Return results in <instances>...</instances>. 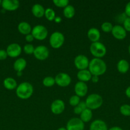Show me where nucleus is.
<instances>
[{
	"label": "nucleus",
	"instance_id": "9b49d317",
	"mask_svg": "<svg viewBox=\"0 0 130 130\" xmlns=\"http://www.w3.org/2000/svg\"><path fill=\"white\" fill-rule=\"evenodd\" d=\"M6 51L8 57L11 58H16L21 54L22 47L18 43H11L8 46Z\"/></svg>",
	"mask_w": 130,
	"mask_h": 130
},
{
	"label": "nucleus",
	"instance_id": "5701e85b",
	"mask_svg": "<svg viewBox=\"0 0 130 130\" xmlns=\"http://www.w3.org/2000/svg\"><path fill=\"white\" fill-rule=\"evenodd\" d=\"M3 85L5 88L9 90H13L14 89H16L18 86L16 80L11 77H6L4 79Z\"/></svg>",
	"mask_w": 130,
	"mask_h": 130
},
{
	"label": "nucleus",
	"instance_id": "aec40b11",
	"mask_svg": "<svg viewBox=\"0 0 130 130\" xmlns=\"http://www.w3.org/2000/svg\"><path fill=\"white\" fill-rule=\"evenodd\" d=\"M117 69L121 74H126L129 69V63L126 59H121L117 63Z\"/></svg>",
	"mask_w": 130,
	"mask_h": 130
},
{
	"label": "nucleus",
	"instance_id": "79ce46f5",
	"mask_svg": "<svg viewBox=\"0 0 130 130\" xmlns=\"http://www.w3.org/2000/svg\"><path fill=\"white\" fill-rule=\"evenodd\" d=\"M108 130H123L122 128H121L119 126H113L112 128H110Z\"/></svg>",
	"mask_w": 130,
	"mask_h": 130
},
{
	"label": "nucleus",
	"instance_id": "4be33fe9",
	"mask_svg": "<svg viewBox=\"0 0 130 130\" xmlns=\"http://www.w3.org/2000/svg\"><path fill=\"white\" fill-rule=\"evenodd\" d=\"M27 66V62L24 58H19L14 62V69L17 72H22Z\"/></svg>",
	"mask_w": 130,
	"mask_h": 130
},
{
	"label": "nucleus",
	"instance_id": "9d476101",
	"mask_svg": "<svg viewBox=\"0 0 130 130\" xmlns=\"http://www.w3.org/2000/svg\"><path fill=\"white\" fill-rule=\"evenodd\" d=\"M50 54L48 48L45 45L37 46L34 48V57L39 60H45L48 57Z\"/></svg>",
	"mask_w": 130,
	"mask_h": 130
},
{
	"label": "nucleus",
	"instance_id": "20e7f679",
	"mask_svg": "<svg viewBox=\"0 0 130 130\" xmlns=\"http://www.w3.org/2000/svg\"><path fill=\"white\" fill-rule=\"evenodd\" d=\"M90 52L94 58H101L107 53V48L105 45L101 42H95L92 43L90 46Z\"/></svg>",
	"mask_w": 130,
	"mask_h": 130
},
{
	"label": "nucleus",
	"instance_id": "473e14b6",
	"mask_svg": "<svg viewBox=\"0 0 130 130\" xmlns=\"http://www.w3.org/2000/svg\"><path fill=\"white\" fill-rule=\"evenodd\" d=\"M53 3L56 6L64 8L69 5L68 0H53Z\"/></svg>",
	"mask_w": 130,
	"mask_h": 130
},
{
	"label": "nucleus",
	"instance_id": "a19ab883",
	"mask_svg": "<svg viewBox=\"0 0 130 130\" xmlns=\"http://www.w3.org/2000/svg\"><path fill=\"white\" fill-rule=\"evenodd\" d=\"M61 20H62V19H61V17H60L59 16H56V18L54 19L55 22L56 23H60L61 22Z\"/></svg>",
	"mask_w": 130,
	"mask_h": 130
},
{
	"label": "nucleus",
	"instance_id": "37998d69",
	"mask_svg": "<svg viewBox=\"0 0 130 130\" xmlns=\"http://www.w3.org/2000/svg\"><path fill=\"white\" fill-rule=\"evenodd\" d=\"M17 76H22V72H17Z\"/></svg>",
	"mask_w": 130,
	"mask_h": 130
},
{
	"label": "nucleus",
	"instance_id": "423d86ee",
	"mask_svg": "<svg viewBox=\"0 0 130 130\" xmlns=\"http://www.w3.org/2000/svg\"><path fill=\"white\" fill-rule=\"evenodd\" d=\"M48 33L47 28L41 24L35 25L31 30V34L33 36L34 39L40 41L45 39L48 36Z\"/></svg>",
	"mask_w": 130,
	"mask_h": 130
},
{
	"label": "nucleus",
	"instance_id": "ddd939ff",
	"mask_svg": "<svg viewBox=\"0 0 130 130\" xmlns=\"http://www.w3.org/2000/svg\"><path fill=\"white\" fill-rule=\"evenodd\" d=\"M112 34L115 39L119 40H122L125 39L127 36V32L125 30L123 26L121 25H113L112 30Z\"/></svg>",
	"mask_w": 130,
	"mask_h": 130
},
{
	"label": "nucleus",
	"instance_id": "2eb2a0df",
	"mask_svg": "<svg viewBox=\"0 0 130 130\" xmlns=\"http://www.w3.org/2000/svg\"><path fill=\"white\" fill-rule=\"evenodd\" d=\"M1 6L5 11H15L19 8L20 3L18 0H3Z\"/></svg>",
	"mask_w": 130,
	"mask_h": 130
},
{
	"label": "nucleus",
	"instance_id": "6ab92c4d",
	"mask_svg": "<svg viewBox=\"0 0 130 130\" xmlns=\"http://www.w3.org/2000/svg\"><path fill=\"white\" fill-rule=\"evenodd\" d=\"M77 76L78 79L79 81H82V82L86 83L90 81L91 79L92 74L88 69H84V70H80L79 71L77 72Z\"/></svg>",
	"mask_w": 130,
	"mask_h": 130
},
{
	"label": "nucleus",
	"instance_id": "bb28decb",
	"mask_svg": "<svg viewBox=\"0 0 130 130\" xmlns=\"http://www.w3.org/2000/svg\"><path fill=\"white\" fill-rule=\"evenodd\" d=\"M87 108L86 104L85 101H80V103L76 106H75L73 109V112L75 114L80 115L84 110Z\"/></svg>",
	"mask_w": 130,
	"mask_h": 130
},
{
	"label": "nucleus",
	"instance_id": "7ed1b4c3",
	"mask_svg": "<svg viewBox=\"0 0 130 130\" xmlns=\"http://www.w3.org/2000/svg\"><path fill=\"white\" fill-rule=\"evenodd\" d=\"M85 104L87 108L90 110H96L99 109L103 105V100L100 95L97 93H92L88 95L85 99Z\"/></svg>",
	"mask_w": 130,
	"mask_h": 130
},
{
	"label": "nucleus",
	"instance_id": "49530a36",
	"mask_svg": "<svg viewBox=\"0 0 130 130\" xmlns=\"http://www.w3.org/2000/svg\"><path fill=\"white\" fill-rule=\"evenodd\" d=\"M1 4H2V1H1V0H0V6L1 5Z\"/></svg>",
	"mask_w": 130,
	"mask_h": 130
},
{
	"label": "nucleus",
	"instance_id": "7c9ffc66",
	"mask_svg": "<svg viewBox=\"0 0 130 130\" xmlns=\"http://www.w3.org/2000/svg\"><path fill=\"white\" fill-rule=\"evenodd\" d=\"M80 102V98L77 95H72L69 99V104L70 105L75 107V106L78 105Z\"/></svg>",
	"mask_w": 130,
	"mask_h": 130
},
{
	"label": "nucleus",
	"instance_id": "dca6fc26",
	"mask_svg": "<svg viewBox=\"0 0 130 130\" xmlns=\"http://www.w3.org/2000/svg\"><path fill=\"white\" fill-rule=\"evenodd\" d=\"M87 37L92 43L99 41L101 37L100 31L96 27H91L88 30Z\"/></svg>",
	"mask_w": 130,
	"mask_h": 130
},
{
	"label": "nucleus",
	"instance_id": "6e6552de",
	"mask_svg": "<svg viewBox=\"0 0 130 130\" xmlns=\"http://www.w3.org/2000/svg\"><path fill=\"white\" fill-rule=\"evenodd\" d=\"M55 81L60 87H66L71 82V78L70 75L65 72H59L55 76Z\"/></svg>",
	"mask_w": 130,
	"mask_h": 130
},
{
	"label": "nucleus",
	"instance_id": "f257e3e1",
	"mask_svg": "<svg viewBox=\"0 0 130 130\" xmlns=\"http://www.w3.org/2000/svg\"><path fill=\"white\" fill-rule=\"evenodd\" d=\"M107 69V64L101 58H94L89 62L88 70L92 76H101L105 73Z\"/></svg>",
	"mask_w": 130,
	"mask_h": 130
},
{
	"label": "nucleus",
	"instance_id": "c03bdc74",
	"mask_svg": "<svg viewBox=\"0 0 130 130\" xmlns=\"http://www.w3.org/2000/svg\"><path fill=\"white\" fill-rule=\"evenodd\" d=\"M57 130H67V129H66V128H64V127H60V128H59Z\"/></svg>",
	"mask_w": 130,
	"mask_h": 130
},
{
	"label": "nucleus",
	"instance_id": "72a5a7b5",
	"mask_svg": "<svg viewBox=\"0 0 130 130\" xmlns=\"http://www.w3.org/2000/svg\"><path fill=\"white\" fill-rule=\"evenodd\" d=\"M122 24H123V27L124 28L126 32H130V17L126 18Z\"/></svg>",
	"mask_w": 130,
	"mask_h": 130
},
{
	"label": "nucleus",
	"instance_id": "a211bd4d",
	"mask_svg": "<svg viewBox=\"0 0 130 130\" xmlns=\"http://www.w3.org/2000/svg\"><path fill=\"white\" fill-rule=\"evenodd\" d=\"M45 9L41 4L36 3L33 5L31 11L33 15L37 18H42L45 15Z\"/></svg>",
	"mask_w": 130,
	"mask_h": 130
},
{
	"label": "nucleus",
	"instance_id": "c85d7f7f",
	"mask_svg": "<svg viewBox=\"0 0 130 130\" xmlns=\"http://www.w3.org/2000/svg\"><path fill=\"white\" fill-rule=\"evenodd\" d=\"M119 111L122 116L126 117L130 116V105L123 104L119 108Z\"/></svg>",
	"mask_w": 130,
	"mask_h": 130
},
{
	"label": "nucleus",
	"instance_id": "f03ea898",
	"mask_svg": "<svg viewBox=\"0 0 130 130\" xmlns=\"http://www.w3.org/2000/svg\"><path fill=\"white\" fill-rule=\"evenodd\" d=\"M16 95L22 100H27L33 95L34 92L33 86L29 82H22L16 88Z\"/></svg>",
	"mask_w": 130,
	"mask_h": 130
},
{
	"label": "nucleus",
	"instance_id": "b1692460",
	"mask_svg": "<svg viewBox=\"0 0 130 130\" xmlns=\"http://www.w3.org/2000/svg\"><path fill=\"white\" fill-rule=\"evenodd\" d=\"M80 119L84 122V123H88L91 120L92 118H93V112L92 110L86 108L81 114H80Z\"/></svg>",
	"mask_w": 130,
	"mask_h": 130
},
{
	"label": "nucleus",
	"instance_id": "58836bf2",
	"mask_svg": "<svg viewBox=\"0 0 130 130\" xmlns=\"http://www.w3.org/2000/svg\"><path fill=\"white\" fill-rule=\"evenodd\" d=\"M99 76H92L91 77V81L93 83H97L99 81Z\"/></svg>",
	"mask_w": 130,
	"mask_h": 130
},
{
	"label": "nucleus",
	"instance_id": "c756f323",
	"mask_svg": "<svg viewBox=\"0 0 130 130\" xmlns=\"http://www.w3.org/2000/svg\"><path fill=\"white\" fill-rule=\"evenodd\" d=\"M113 25H112V24L110 22H104L103 24L101 25V30H103L104 32L108 33L111 32L113 29Z\"/></svg>",
	"mask_w": 130,
	"mask_h": 130
},
{
	"label": "nucleus",
	"instance_id": "4468645a",
	"mask_svg": "<svg viewBox=\"0 0 130 130\" xmlns=\"http://www.w3.org/2000/svg\"><path fill=\"white\" fill-rule=\"evenodd\" d=\"M75 95L79 97H84L87 95L88 91V86L86 83L78 81L74 87Z\"/></svg>",
	"mask_w": 130,
	"mask_h": 130
},
{
	"label": "nucleus",
	"instance_id": "2f4dec72",
	"mask_svg": "<svg viewBox=\"0 0 130 130\" xmlns=\"http://www.w3.org/2000/svg\"><path fill=\"white\" fill-rule=\"evenodd\" d=\"M34 47L31 43H28L24 45V48H23V50H24V53H26L28 55H31L33 54L34 51Z\"/></svg>",
	"mask_w": 130,
	"mask_h": 130
},
{
	"label": "nucleus",
	"instance_id": "f3484780",
	"mask_svg": "<svg viewBox=\"0 0 130 130\" xmlns=\"http://www.w3.org/2000/svg\"><path fill=\"white\" fill-rule=\"evenodd\" d=\"M89 130H108L105 122L101 119H96L90 124Z\"/></svg>",
	"mask_w": 130,
	"mask_h": 130
},
{
	"label": "nucleus",
	"instance_id": "a18cd8bd",
	"mask_svg": "<svg viewBox=\"0 0 130 130\" xmlns=\"http://www.w3.org/2000/svg\"><path fill=\"white\" fill-rule=\"evenodd\" d=\"M128 52H129V54L130 55V44L128 46Z\"/></svg>",
	"mask_w": 130,
	"mask_h": 130
},
{
	"label": "nucleus",
	"instance_id": "1a4fd4ad",
	"mask_svg": "<svg viewBox=\"0 0 130 130\" xmlns=\"http://www.w3.org/2000/svg\"><path fill=\"white\" fill-rule=\"evenodd\" d=\"M85 123L79 118H73L66 123L67 130H84Z\"/></svg>",
	"mask_w": 130,
	"mask_h": 130
},
{
	"label": "nucleus",
	"instance_id": "412c9836",
	"mask_svg": "<svg viewBox=\"0 0 130 130\" xmlns=\"http://www.w3.org/2000/svg\"><path fill=\"white\" fill-rule=\"evenodd\" d=\"M18 30L23 35H28L31 33L32 28L30 24L27 22H21L18 24Z\"/></svg>",
	"mask_w": 130,
	"mask_h": 130
},
{
	"label": "nucleus",
	"instance_id": "a878e982",
	"mask_svg": "<svg viewBox=\"0 0 130 130\" xmlns=\"http://www.w3.org/2000/svg\"><path fill=\"white\" fill-rule=\"evenodd\" d=\"M45 17L46 19L49 21H53L54 20V19L56 18V12L54 10V9L51 8H47L45 9Z\"/></svg>",
	"mask_w": 130,
	"mask_h": 130
},
{
	"label": "nucleus",
	"instance_id": "ea45409f",
	"mask_svg": "<svg viewBox=\"0 0 130 130\" xmlns=\"http://www.w3.org/2000/svg\"><path fill=\"white\" fill-rule=\"evenodd\" d=\"M125 95L127 98L130 99V86H127V88L125 90Z\"/></svg>",
	"mask_w": 130,
	"mask_h": 130
},
{
	"label": "nucleus",
	"instance_id": "4c0bfd02",
	"mask_svg": "<svg viewBox=\"0 0 130 130\" xmlns=\"http://www.w3.org/2000/svg\"><path fill=\"white\" fill-rule=\"evenodd\" d=\"M25 40H26L27 42H28L29 43H31L33 40H34V37H33V36L31 34H31H28V35L25 36Z\"/></svg>",
	"mask_w": 130,
	"mask_h": 130
},
{
	"label": "nucleus",
	"instance_id": "393cba45",
	"mask_svg": "<svg viewBox=\"0 0 130 130\" xmlns=\"http://www.w3.org/2000/svg\"><path fill=\"white\" fill-rule=\"evenodd\" d=\"M63 15L67 19H71L75 15V8L73 5H68L63 9Z\"/></svg>",
	"mask_w": 130,
	"mask_h": 130
},
{
	"label": "nucleus",
	"instance_id": "c9c22d12",
	"mask_svg": "<svg viewBox=\"0 0 130 130\" xmlns=\"http://www.w3.org/2000/svg\"><path fill=\"white\" fill-rule=\"evenodd\" d=\"M7 52L5 50H0V60H4L7 58Z\"/></svg>",
	"mask_w": 130,
	"mask_h": 130
},
{
	"label": "nucleus",
	"instance_id": "e433bc0d",
	"mask_svg": "<svg viewBox=\"0 0 130 130\" xmlns=\"http://www.w3.org/2000/svg\"><path fill=\"white\" fill-rule=\"evenodd\" d=\"M124 13L127 17H130V1L126 5L124 8Z\"/></svg>",
	"mask_w": 130,
	"mask_h": 130
},
{
	"label": "nucleus",
	"instance_id": "f704fd0d",
	"mask_svg": "<svg viewBox=\"0 0 130 130\" xmlns=\"http://www.w3.org/2000/svg\"><path fill=\"white\" fill-rule=\"evenodd\" d=\"M127 17L126 16L125 13L124 12L122 13L119 14V15H118L117 17H116V20H117V22H118L119 23H123L125 19H126Z\"/></svg>",
	"mask_w": 130,
	"mask_h": 130
},
{
	"label": "nucleus",
	"instance_id": "cd10ccee",
	"mask_svg": "<svg viewBox=\"0 0 130 130\" xmlns=\"http://www.w3.org/2000/svg\"><path fill=\"white\" fill-rule=\"evenodd\" d=\"M42 83H43V86H45V87H52L56 84L55 78L52 76H47V77L43 78Z\"/></svg>",
	"mask_w": 130,
	"mask_h": 130
},
{
	"label": "nucleus",
	"instance_id": "f8f14e48",
	"mask_svg": "<svg viewBox=\"0 0 130 130\" xmlns=\"http://www.w3.org/2000/svg\"><path fill=\"white\" fill-rule=\"evenodd\" d=\"M65 109V104L63 100L61 99H56L54 100L50 105L51 112L54 114L59 115L62 114Z\"/></svg>",
	"mask_w": 130,
	"mask_h": 130
},
{
	"label": "nucleus",
	"instance_id": "0eeeda50",
	"mask_svg": "<svg viewBox=\"0 0 130 130\" xmlns=\"http://www.w3.org/2000/svg\"><path fill=\"white\" fill-rule=\"evenodd\" d=\"M89 62L90 61L87 56L80 54L75 57V59H74V65L79 71L87 69L89 65Z\"/></svg>",
	"mask_w": 130,
	"mask_h": 130
},
{
	"label": "nucleus",
	"instance_id": "39448f33",
	"mask_svg": "<svg viewBox=\"0 0 130 130\" xmlns=\"http://www.w3.org/2000/svg\"><path fill=\"white\" fill-rule=\"evenodd\" d=\"M65 38L62 32L55 31L51 34L49 38V43L51 47L54 49H58L63 45Z\"/></svg>",
	"mask_w": 130,
	"mask_h": 130
}]
</instances>
